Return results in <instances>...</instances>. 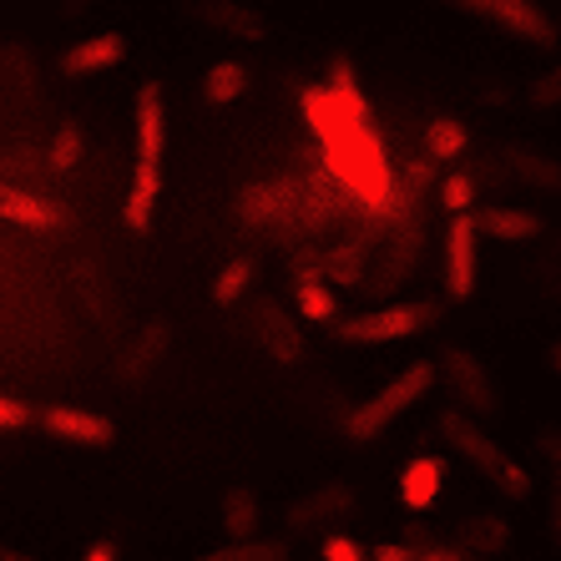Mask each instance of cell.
Returning <instances> with one entry per match:
<instances>
[{
	"label": "cell",
	"instance_id": "24",
	"mask_svg": "<svg viewBox=\"0 0 561 561\" xmlns=\"http://www.w3.org/2000/svg\"><path fill=\"white\" fill-rule=\"evenodd\" d=\"M531 456L551 470V485L561 491V425H541V431L531 435Z\"/></svg>",
	"mask_w": 561,
	"mask_h": 561
},
{
	"label": "cell",
	"instance_id": "1",
	"mask_svg": "<svg viewBox=\"0 0 561 561\" xmlns=\"http://www.w3.org/2000/svg\"><path fill=\"white\" fill-rule=\"evenodd\" d=\"M440 435L450 440V450H456L466 466H476V476L496 485L506 501H531L536 496L531 466H522V460L511 456L496 435H485L476 420H466L460 410H445V415H440Z\"/></svg>",
	"mask_w": 561,
	"mask_h": 561
},
{
	"label": "cell",
	"instance_id": "12",
	"mask_svg": "<svg viewBox=\"0 0 561 561\" xmlns=\"http://www.w3.org/2000/svg\"><path fill=\"white\" fill-rule=\"evenodd\" d=\"M127 61V36L122 31H102V36H87L81 46L61 56L66 77H92V71H112V66Z\"/></svg>",
	"mask_w": 561,
	"mask_h": 561
},
{
	"label": "cell",
	"instance_id": "31",
	"mask_svg": "<svg viewBox=\"0 0 561 561\" xmlns=\"http://www.w3.org/2000/svg\"><path fill=\"white\" fill-rule=\"evenodd\" d=\"M531 106H561V66L531 87Z\"/></svg>",
	"mask_w": 561,
	"mask_h": 561
},
{
	"label": "cell",
	"instance_id": "16",
	"mask_svg": "<svg viewBox=\"0 0 561 561\" xmlns=\"http://www.w3.org/2000/svg\"><path fill=\"white\" fill-rule=\"evenodd\" d=\"M197 15H203V26L228 31V36H238V41L268 36V21H263L259 11H249V5H228V0H213V5H197Z\"/></svg>",
	"mask_w": 561,
	"mask_h": 561
},
{
	"label": "cell",
	"instance_id": "25",
	"mask_svg": "<svg viewBox=\"0 0 561 561\" xmlns=\"http://www.w3.org/2000/svg\"><path fill=\"white\" fill-rule=\"evenodd\" d=\"M294 299H299V309L309 313V319H334V309H340L334 294H329L324 284H313V278H304V284L294 288Z\"/></svg>",
	"mask_w": 561,
	"mask_h": 561
},
{
	"label": "cell",
	"instance_id": "27",
	"mask_svg": "<svg viewBox=\"0 0 561 561\" xmlns=\"http://www.w3.org/2000/svg\"><path fill=\"white\" fill-rule=\"evenodd\" d=\"M263 329H268V340H274L278 359H299V354H304V340L294 334V329H284V313H278V309L263 313Z\"/></svg>",
	"mask_w": 561,
	"mask_h": 561
},
{
	"label": "cell",
	"instance_id": "21",
	"mask_svg": "<svg viewBox=\"0 0 561 561\" xmlns=\"http://www.w3.org/2000/svg\"><path fill=\"white\" fill-rule=\"evenodd\" d=\"M253 278H259V263H253V259H233L218 278H213V304H222V309H228V304H238V299H243V288H249Z\"/></svg>",
	"mask_w": 561,
	"mask_h": 561
},
{
	"label": "cell",
	"instance_id": "18",
	"mask_svg": "<svg viewBox=\"0 0 561 561\" xmlns=\"http://www.w3.org/2000/svg\"><path fill=\"white\" fill-rule=\"evenodd\" d=\"M253 526H259V496L253 491H243V485H233L228 496H222V531L238 541H253Z\"/></svg>",
	"mask_w": 561,
	"mask_h": 561
},
{
	"label": "cell",
	"instance_id": "9",
	"mask_svg": "<svg viewBox=\"0 0 561 561\" xmlns=\"http://www.w3.org/2000/svg\"><path fill=\"white\" fill-rule=\"evenodd\" d=\"M0 222H15V228H31V233H46V228H61L66 213L56 208L51 197L26 193L15 183H0Z\"/></svg>",
	"mask_w": 561,
	"mask_h": 561
},
{
	"label": "cell",
	"instance_id": "13",
	"mask_svg": "<svg viewBox=\"0 0 561 561\" xmlns=\"http://www.w3.org/2000/svg\"><path fill=\"white\" fill-rule=\"evenodd\" d=\"M456 551L460 557H506L511 551V522L496 511H481V516H466L456 531Z\"/></svg>",
	"mask_w": 561,
	"mask_h": 561
},
{
	"label": "cell",
	"instance_id": "29",
	"mask_svg": "<svg viewBox=\"0 0 561 561\" xmlns=\"http://www.w3.org/2000/svg\"><path fill=\"white\" fill-rule=\"evenodd\" d=\"M31 405L26 400H11V394H0V431H26L31 425Z\"/></svg>",
	"mask_w": 561,
	"mask_h": 561
},
{
	"label": "cell",
	"instance_id": "15",
	"mask_svg": "<svg viewBox=\"0 0 561 561\" xmlns=\"http://www.w3.org/2000/svg\"><path fill=\"white\" fill-rule=\"evenodd\" d=\"M445 485V460L435 456H420L405 466V476H400V501H405L410 511H431L435 496H440Z\"/></svg>",
	"mask_w": 561,
	"mask_h": 561
},
{
	"label": "cell",
	"instance_id": "3",
	"mask_svg": "<svg viewBox=\"0 0 561 561\" xmlns=\"http://www.w3.org/2000/svg\"><path fill=\"white\" fill-rule=\"evenodd\" d=\"M431 385H435V365H431V359L405 365L400 375L390 379V385H379L365 405H354L350 415H344V435H350V440H375V435H385L394 420L415 405V400H425V394H431Z\"/></svg>",
	"mask_w": 561,
	"mask_h": 561
},
{
	"label": "cell",
	"instance_id": "32",
	"mask_svg": "<svg viewBox=\"0 0 561 561\" xmlns=\"http://www.w3.org/2000/svg\"><path fill=\"white\" fill-rule=\"evenodd\" d=\"M81 561H122V551H117V541H106V536H102V541H92V547H87V557H81Z\"/></svg>",
	"mask_w": 561,
	"mask_h": 561
},
{
	"label": "cell",
	"instance_id": "23",
	"mask_svg": "<svg viewBox=\"0 0 561 561\" xmlns=\"http://www.w3.org/2000/svg\"><path fill=\"white\" fill-rule=\"evenodd\" d=\"M197 561H288L284 541H238V547H218Z\"/></svg>",
	"mask_w": 561,
	"mask_h": 561
},
{
	"label": "cell",
	"instance_id": "5",
	"mask_svg": "<svg viewBox=\"0 0 561 561\" xmlns=\"http://www.w3.org/2000/svg\"><path fill=\"white\" fill-rule=\"evenodd\" d=\"M460 11L481 15L485 26L506 31V36L526 41V46H541V51L557 46V26H551V15L541 5H526V0H460Z\"/></svg>",
	"mask_w": 561,
	"mask_h": 561
},
{
	"label": "cell",
	"instance_id": "17",
	"mask_svg": "<svg viewBox=\"0 0 561 561\" xmlns=\"http://www.w3.org/2000/svg\"><path fill=\"white\" fill-rule=\"evenodd\" d=\"M476 233L496 238V243H526V238L541 233V218H536V213H522V208H491L476 218Z\"/></svg>",
	"mask_w": 561,
	"mask_h": 561
},
{
	"label": "cell",
	"instance_id": "20",
	"mask_svg": "<svg viewBox=\"0 0 561 561\" xmlns=\"http://www.w3.org/2000/svg\"><path fill=\"white\" fill-rule=\"evenodd\" d=\"M511 172H516L526 187H547V193H561V157L511 152Z\"/></svg>",
	"mask_w": 561,
	"mask_h": 561
},
{
	"label": "cell",
	"instance_id": "34",
	"mask_svg": "<svg viewBox=\"0 0 561 561\" xmlns=\"http://www.w3.org/2000/svg\"><path fill=\"white\" fill-rule=\"evenodd\" d=\"M375 561H415V551L400 541H385V547H375Z\"/></svg>",
	"mask_w": 561,
	"mask_h": 561
},
{
	"label": "cell",
	"instance_id": "19",
	"mask_svg": "<svg viewBox=\"0 0 561 561\" xmlns=\"http://www.w3.org/2000/svg\"><path fill=\"white\" fill-rule=\"evenodd\" d=\"M243 92H249V66L243 61H213V71L203 77V96H208L213 106H228Z\"/></svg>",
	"mask_w": 561,
	"mask_h": 561
},
{
	"label": "cell",
	"instance_id": "28",
	"mask_svg": "<svg viewBox=\"0 0 561 561\" xmlns=\"http://www.w3.org/2000/svg\"><path fill=\"white\" fill-rule=\"evenodd\" d=\"M470 197H476V183H470L466 172H456V178H445V183H440V203L456 213V218L470 208Z\"/></svg>",
	"mask_w": 561,
	"mask_h": 561
},
{
	"label": "cell",
	"instance_id": "6",
	"mask_svg": "<svg viewBox=\"0 0 561 561\" xmlns=\"http://www.w3.org/2000/svg\"><path fill=\"white\" fill-rule=\"evenodd\" d=\"M435 319L431 304H385V309H369V313H354L340 324V340L344 344H394L425 329Z\"/></svg>",
	"mask_w": 561,
	"mask_h": 561
},
{
	"label": "cell",
	"instance_id": "26",
	"mask_svg": "<svg viewBox=\"0 0 561 561\" xmlns=\"http://www.w3.org/2000/svg\"><path fill=\"white\" fill-rule=\"evenodd\" d=\"M81 162V127L77 122H61V131H56V142H51V168L71 172Z\"/></svg>",
	"mask_w": 561,
	"mask_h": 561
},
{
	"label": "cell",
	"instance_id": "8",
	"mask_svg": "<svg viewBox=\"0 0 561 561\" xmlns=\"http://www.w3.org/2000/svg\"><path fill=\"white\" fill-rule=\"evenodd\" d=\"M445 288L466 299L470 288H476V218L460 213L450 222V233H445Z\"/></svg>",
	"mask_w": 561,
	"mask_h": 561
},
{
	"label": "cell",
	"instance_id": "10",
	"mask_svg": "<svg viewBox=\"0 0 561 561\" xmlns=\"http://www.w3.org/2000/svg\"><path fill=\"white\" fill-rule=\"evenodd\" d=\"M162 147H168V117H162V87L147 81L137 92V162L162 168Z\"/></svg>",
	"mask_w": 561,
	"mask_h": 561
},
{
	"label": "cell",
	"instance_id": "35",
	"mask_svg": "<svg viewBox=\"0 0 561 561\" xmlns=\"http://www.w3.org/2000/svg\"><path fill=\"white\" fill-rule=\"evenodd\" d=\"M415 561H470V557H460L456 547H431V551H420Z\"/></svg>",
	"mask_w": 561,
	"mask_h": 561
},
{
	"label": "cell",
	"instance_id": "11",
	"mask_svg": "<svg viewBox=\"0 0 561 561\" xmlns=\"http://www.w3.org/2000/svg\"><path fill=\"white\" fill-rule=\"evenodd\" d=\"M350 511H354V491L344 481H334V485H324V491H313V496L294 501V506H288V526H294V531H319V526L340 522Z\"/></svg>",
	"mask_w": 561,
	"mask_h": 561
},
{
	"label": "cell",
	"instance_id": "30",
	"mask_svg": "<svg viewBox=\"0 0 561 561\" xmlns=\"http://www.w3.org/2000/svg\"><path fill=\"white\" fill-rule=\"evenodd\" d=\"M324 561H365V547L354 536H324Z\"/></svg>",
	"mask_w": 561,
	"mask_h": 561
},
{
	"label": "cell",
	"instance_id": "36",
	"mask_svg": "<svg viewBox=\"0 0 561 561\" xmlns=\"http://www.w3.org/2000/svg\"><path fill=\"white\" fill-rule=\"evenodd\" d=\"M547 369H551V375H561V340L547 350Z\"/></svg>",
	"mask_w": 561,
	"mask_h": 561
},
{
	"label": "cell",
	"instance_id": "33",
	"mask_svg": "<svg viewBox=\"0 0 561 561\" xmlns=\"http://www.w3.org/2000/svg\"><path fill=\"white\" fill-rule=\"evenodd\" d=\"M547 531H551V541L561 547V491L551 485V506H547Z\"/></svg>",
	"mask_w": 561,
	"mask_h": 561
},
{
	"label": "cell",
	"instance_id": "22",
	"mask_svg": "<svg viewBox=\"0 0 561 561\" xmlns=\"http://www.w3.org/2000/svg\"><path fill=\"white\" fill-rule=\"evenodd\" d=\"M466 127H460L456 117H431L425 122V152L431 157H460L466 152Z\"/></svg>",
	"mask_w": 561,
	"mask_h": 561
},
{
	"label": "cell",
	"instance_id": "7",
	"mask_svg": "<svg viewBox=\"0 0 561 561\" xmlns=\"http://www.w3.org/2000/svg\"><path fill=\"white\" fill-rule=\"evenodd\" d=\"M41 425H46V435H56V440L92 445V450H106V445L117 440V425H112V420L96 415V410H77V405H46L41 410Z\"/></svg>",
	"mask_w": 561,
	"mask_h": 561
},
{
	"label": "cell",
	"instance_id": "4",
	"mask_svg": "<svg viewBox=\"0 0 561 561\" xmlns=\"http://www.w3.org/2000/svg\"><path fill=\"white\" fill-rule=\"evenodd\" d=\"M435 369H445V379H450V394H456V405L466 420H501V410H506V400H501V379L496 369L485 365L481 354H470V350H450L435 359Z\"/></svg>",
	"mask_w": 561,
	"mask_h": 561
},
{
	"label": "cell",
	"instance_id": "14",
	"mask_svg": "<svg viewBox=\"0 0 561 561\" xmlns=\"http://www.w3.org/2000/svg\"><path fill=\"white\" fill-rule=\"evenodd\" d=\"M157 193H162V168H131V187H127V203H122V222L131 233H147L152 228V213H157Z\"/></svg>",
	"mask_w": 561,
	"mask_h": 561
},
{
	"label": "cell",
	"instance_id": "2",
	"mask_svg": "<svg viewBox=\"0 0 561 561\" xmlns=\"http://www.w3.org/2000/svg\"><path fill=\"white\" fill-rule=\"evenodd\" d=\"M324 157L365 203H385L390 197V172H385V152H379V137L369 131V122L334 127L324 137Z\"/></svg>",
	"mask_w": 561,
	"mask_h": 561
}]
</instances>
